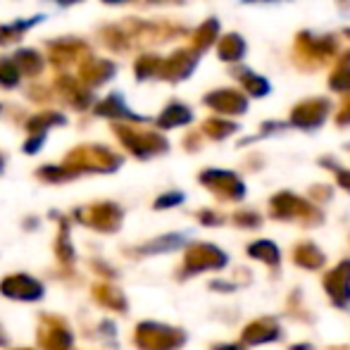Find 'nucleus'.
<instances>
[{"mask_svg": "<svg viewBox=\"0 0 350 350\" xmlns=\"http://www.w3.org/2000/svg\"><path fill=\"white\" fill-rule=\"evenodd\" d=\"M324 293L329 295V303L336 310L350 308V258L341 260L336 267H332L322 277Z\"/></svg>", "mask_w": 350, "mask_h": 350, "instance_id": "4", "label": "nucleus"}, {"mask_svg": "<svg viewBox=\"0 0 350 350\" xmlns=\"http://www.w3.org/2000/svg\"><path fill=\"white\" fill-rule=\"evenodd\" d=\"M229 265V255L221 248L212 243H191L184 253V262L179 269V281L193 277V274H203V272H219Z\"/></svg>", "mask_w": 350, "mask_h": 350, "instance_id": "1", "label": "nucleus"}, {"mask_svg": "<svg viewBox=\"0 0 350 350\" xmlns=\"http://www.w3.org/2000/svg\"><path fill=\"white\" fill-rule=\"evenodd\" d=\"M0 293L8 295L10 300H24V303H33L43 295V284L27 274H14V277L3 279L0 284Z\"/></svg>", "mask_w": 350, "mask_h": 350, "instance_id": "6", "label": "nucleus"}, {"mask_svg": "<svg viewBox=\"0 0 350 350\" xmlns=\"http://www.w3.org/2000/svg\"><path fill=\"white\" fill-rule=\"evenodd\" d=\"M186 243V236L181 234H167V236H160V239L150 241V243L141 245L136 253L139 255H160V253H172V250H179L181 245Z\"/></svg>", "mask_w": 350, "mask_h": 350, "instance_id": "11", "label": "nucleus"}, {"mask_svg": "<svg viewBox=\"0 0 350 350\" xmlns=\"http://www.w3.org/2000/svg\"><path fill=\"white\" fill-rule=\"evenodd\" d=\"M203 181L210 191L226 200H241L245 196V186L231 172H208L203 174Z\"/></svg>", "mask_w": 350, "mask_h": 350, "instance_id": "8", "label": "nucleus"}, {"mask_svg": "<svg viewBox=\"0 0 350 350\" xmlns=\"http://www.w3.org/2000/svg\"><path fill=\"white\" fill-rule=\"evenodd\" d=\"M300 288H293L291 291V298H288V312H293L295 314V319H298V312L303 314V319L305 322H312V319H310V312L308 310H303V298H300Z\"/></svg>", "mask_w": 350, "mask_h": 350, "instance_id": "14", "label": "nucleus"}, {"mask_svg": "<svg viewBox=\"0 0 350 350\" xmlns=\"http://www.w3.org/2000/svg\"><path fill=\"white\" fill-rule=\"evenodd\" d=\"M291 260H293L295 267L308 269V272H317L327 265V255H324L322 248L312 243V241H300V243L293 245L291 250Z\"/></svg>", "mask_w": 350, "mask_h": 350, "instance_id": "9", "label": "nucleus"}, {"mask_svg": "<svg viewBox=\"0 0 350 350\" xmlns=\"http://www.w3.org/2000/svg\"><path fill=\"white\" fill-rule=\"evenodd\" d=\"M210 350H245L243 343H215Z\"/></svg>", "mask_w": 350, "mask_h": 350, "instance_id": "18", "label": "nucleus"}, {"mask_svg": "<svg viewBox=\"0 0 350 350\" xmlns=\"http://www.w3.org/2000/svg\"><path fill=\"white\" fill-rule=\"evenodd\" d=\"M269 215L279 221H300L303 226H319L324 215L308 200L298 198L293 193H277L269 200Z\"/></svg>", "mask_w": 350, "mask_h": 350, "instance_id": "2", "label": "nucleus"}, {"mask_svg": "<svg viewBox=\"0 0 350 350\" xmlns=\"http://www.w3.org/2000/svg\"><path fill=\"white\" fill-rule=\"evenodd\" d=\"M8 343V338H5V334H3V329H0V346H5Z\"/></svg>", "mask_w": 350, "mask_h": 350, "instance_id": "21", "label": "nucleus"}, {"mask_svg": "<svg viewBox=\"0 0 350 350\" xmlns=\"http://www.w3.org/2000/svg\"><path fill=\"white\" fill-rule=\"evenodd\" d=\"M134 341L141 350H179L186 346L189 336H186L184 329L167 327V324L157 322H141L136 327Z\"/></svg>", "mask_w": 350, "mask_h": 350, "instance_id": "3", "label": "nucleus"}, {"mask_svg": "<svg viewBox=\"0 0 350 350\" xmlns=\"http://www.w3.org/2000/svg\"><path fill=\"white\" fill-rule=\"evenodd\" d=\"M288 350H314V346L312 343H293Z\"/></svg>", "mask_w": 350, "mask_h": 350, "instance_id": "20", "label": "nucleus"}, {"mask_svg": "<svg viewBox=\"0 0 350 350\" xmlns=\"http://www.w3.org/2000/svg\"><path fill=\"white\" fill-rule=\"evenodd\" d=\"M338 184L346 191H350V172H338Z\"/></svg>", "mask_w": 350, "mask_h": 350, "instance_id": "19", "label": "nucleus"}, {"mask_svg": "<svg viewBox=\"0 0 350 350\" xmlns=\"http://www.w3.org/2000/svg\"><path fill=\"white\" fill-rule=\"evenodd\" d=\"M284 338V329H281L277 317H260L245 324L241 332V343L243 346H267V343H279Z\"/></svg>", "mask_w": 350, "mask_h": 350, "instance_id": "5", "label": "nucleus"}, {"mask_svg": "<svg viewBox=\"0 0 350 350\" xmlns=\"http://www.w3.org/2000/svg\"><path fill=\"white\" fill-rule=\"evenodd\" d=\"M38 341L46 350H70L72 348V332L67 324L57 317L46 314L41 329H38Z\"/></svg>", "mask_w": 350, "mask_h": 350, "instance_id": "7", "label": "nucleus"}, {"mask_svg": "<svg viewBox=\"0 0 350 350\" xmlns=\"http://www.w3.org/2000/svg\"><path fill=\"white\" fill-rule=\"evenodd\" d=\"M181 200H184V196H181V193H170V196H162V198L155 203V208H157V210H162V208H174V205H179Z\"/></svg>", "mask_w": 350, "mask_h": 350, "instance_id": "16", "label": "nucleus"}, {"mask_svg": "<svg viewBox=\"0 0 350 350\" xmlns=\"http://www.w3.org/2000/svg\"><path fill=\"white\" fill-rule=\"evenodd\" d=\"M93 293H96V300L100 305H105V308L110 310H117V312H124L126 310V298L124 293H122L120 288H115V286L110 284H100L93 288Z\"/></svg>", "mask_w": 350, "mask_h": 350, "instance_id": "12", "label": "nucleus"}, {"mask_svg": "<svg viewBox=\"0 0 350 350\" xmlns=\"http://www.w3.org/2000/svg\"><path fill=\"white\" fill-rule=\"evenodd\" d=\"M245 253H248L253 260H260L262 265H267L272 272H279L281 269V250L274 241H269V239L253 241V243H248Z\"/></svg>", "mask_w": 350, "mask_h": 350, "instance_id": "10", "label": "nucleus"}, {"mask_svg": "<svg viewBox=\"0 0 350 350\" xmlns=\"http://www.w3.org/2000/svg\"><path fill=\"white\" fill-rule=\"evenodd\" d=\"M234 224L241 226V229H260L262 226V217L255 210H241L234 215Z\"/></svg>", "mask_w": 350, "mask_h": 350, "instance_id": "13", "label": "nucleus"}, {"mask_svg": "<svg viewBox=\"0 0 350 350\" xmlns=\"http://www.w3.org/2000/svg\"><path fill=\"white\" fill-rule=\"evenodd\" d=\"M236 288H239V286L231 284V281H219V279L210 281V291H221V293H234Z\"/></svg>", "mask_w": 350, "mask_h": 350, "instance_id": "17", "label": "nucleus"}, {"mask_svg": "<svg viewBox=\"0 0 350 350\" xmlns=\"http://www.w3.org/2000/svg\"><path fill=\"white\" fill-rule=\"evenodd\" d=\"M198 219H200V224H205V226H219V224H224V217H219L217 212H210V210L198 212Z\"/></svg>", "mask_w": 350, "mask_h": 350, "instance_id": "15", "label": "nucleus"}]
</instances>
